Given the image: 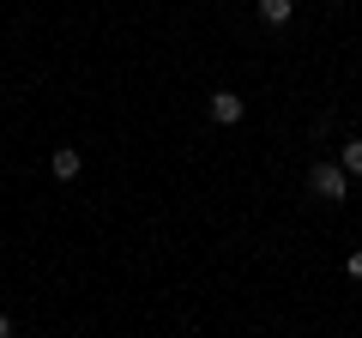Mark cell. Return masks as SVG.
Instances as JSON below:
<instances>
[{
    "instance_id": "52a82bcc",
    "label": "cell",
    "mask_w": 362,
    "mask_h": 338,
    "mask_svg": "<svg viewBox=\"0 0 362 338\" xmlns=\"http://www.w3.org/2000/svg\"><path fill=\"white\" fill-rule=\"evenodd\" d=\"M350 278H362V254H350Z\"/></svg>"
},
{
    "instance_id": "277c9868",
    "label": "cell",
    "mask_w": 362,
    "mask_h": 338,
    "mask_svg": "<svg viewBox=\"0 0 362 338\" xmlns=\"http://www.w3.org/2000/svg\"><path fill=\"white\" fill-rule=\"evenodd\" d=\"M259 18H266V25H284V18H290V0H259Z\"/></svg>"
},
{
    "instance_id": "3957f363",
    "label": "cell",
    "mask_w": 362,
    "mask_h": 338,
    "mask_svg": "<svg viewBox=\"0 0 362 338\" xmlns=\"http://www.w3.org/2000/svg\"><path fill=\"white\" fill-rule=\"evenodd\" d=\"M211 121H242V97H235V91H218V97H211Z\"/></svg>"
},
{
    "instance_id": "7a4b0ae2",
    "label": "cell",
    "mask_w": 362,
    "mask_h": 338,
    "mask_svg": "<svg viewBox=\"0 0 362 338\" xmlns=\"http://www.w3.org/2000/svg\"><path fill=\"white\" fill-rule=\"evenodd\" d=\"M49 169H54V182H73V175H78V151H73V145H61V151L49 157Z\"/></svg>"
},
{
    "instance_id": "5b68a950",
    "label": "cell",
    "mask_w": 362,
    "mask_h": 338,
    "mask_svg": "<svg viewBox=\"0 0 362 338\" xmlns=\"http://www.w3.org/2000/svg\"><path fill=\"white\" fill-rule=\"evenodd\" d=\"M344 175H362V139L344 145Z\"/></svg>"
},
{
    "instance_id": "6da1fadb",
    "label": "cell",
    "mask_w": 362,
    "mask_h": 338,
    "mask_svg": "<svg viewBox=\"0 0 362 338\" xmlns=\"http://www.w3.org/2000/svg\"><path fill=\"white\" fill-rule=\"evenodd\" d=\"M308 194H314V199H344V194H350L344 163H320V169L308 175Z\"/></svg>"
},
{
    "instance_id": "8992f818",
    "label": "cell",
    "mask_w": 362,
    "mask_h": 338,
    "mask_svg": "<svg viewBox=\"0 0 362 338\" xmlns=\"http://www.w3.org/2000/svg\"><path fill=\"white\" fill-rule=\"evenodd\" d=\"M0 338H13V314H0Z\"/></svg>"
}]
</instances>
